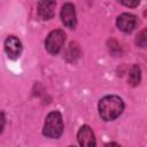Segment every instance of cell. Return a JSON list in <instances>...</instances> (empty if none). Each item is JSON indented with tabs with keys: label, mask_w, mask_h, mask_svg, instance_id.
<instances>
[{
	"label": "cell",
	"mask_w": 147,
	"mask_h": 147,
	"mask_svg": "<svg viewBox=\"0 0 147 147\" xmlns=\"http://www.w3.org/2000/svg\"><path fill=\"white\" fill-rule=\"evenodd\" d=\"M127 79H129V83H130L132 86H137V85L140 83V79H141V70H140L139 65L134 64V65L131 68Z\"/></svg>",
	"instance_id": "cell-9"
},
{
	"label": "cell",
	"mask_w": 147,
	"mask_h": 147,
	"mask_svg": "<svg viewBox=\"0 0 147 147\" xmlns=\"http://www.w3.org/2000/svg\"><path fill=\"white\" fill-rule=\"evenodd\" d=\"M64 41H65V33H64V31H62V30H54V31H52L47 36V38L45 40V47H46V49L51 54L55 55V54H57L62 49V47L64 45Z\"/></svg>",
	"instance_id": "cell-3"
},
{
	"label": "cell",
	"mask_w": 147,
	"mask_h": 147,
	"mask_svg": "<svg viewBox=\"0 0 147 147\" xmlns=\"http://www.w3.org/2000/svg\"><path fill=\"white\" fill-rule=\"evenodd\" d=\"M69 147H75V146H69Z\"/></svg>",
	"instance_id": "cell-14"
},
{
	"label": "cell",
	"mask_w": 147,
	"mask_h": 147,
	"mask_svg": "<svg viewBox=\"0 0 147 147\" xmlns=\"http://www.w3.org/2000/svg\"><path fill=\"white\" fill-rule=\"evenodd\" d=\"M63 132V119L59 111H52L47 115L44 124L42 133L52 139L59 138Z\"/></svg>",
	"instance_id": "cell-2"
},
{
	"label": "cell",
	"mask_w": 147,
	"mask_h": 147,
	"mask_svg": "<svg viewBox=\"0 0 147 147\" xmlns=\"http://www.w3.org/2000/svg\"><path fill=\"white\" fill-rule=\"evenodd\" d=\"M105 147H122V146H119V145L116 144V142H109V144H107Z\"/></svg>",
	"instance_id": "cell-13"
},
{
	"label": "cell",
	"mask_w": 147,
	"mask_h": 147,
	"mask_svg": "<svg viewBox=\"0 0 147 147\" xmlns=\"http://www.w3.org/2000/svg\"><path fill=\"white\" fill-rule=\"evenodd\" d=\"M5 122H6L5 115H3V113H2V111H0V133H1V132H2V130H3Z\"/></svg>",
	"instance_id": "cell-11"
},
{
	"label": "cell",
	"mask_w": 147,
	"mask_h": 147,
	"mask_svg": "<svg viewBox=\"0 0 147 147\" xmlns=\"http://www.w3.org/2000/svg\"><path fill=\"white\" fill-rule=\"evenodd\" d=\"M137 44L140 47H145L146 46V30H144V31L140 32V34L137 38Z\"/></svg>",
	"instance_id": "cell-10"
},
{
	"label": "cell",
	"mask_w": 147,
	"mask_h": 147,
	"mask_svg": "<svg viewBox=\"0 0 147 147\" xmlns=\"http://www.w3.org/2000/svg\"><path fill=\"white\" fill-rule=\"evenodd\" d=\"M124 110V102L117 95H107L99 102V114L105 121L117 118Z\"/></svg>",
	"instance_id": "cell-1"
},
{
	"label": "cell",
	"mask_w": 147,
	"mask_h": 147,
	"mask_svg": "<svg viewBox=\"0 0 147 147\" xmlns=\"http://www.w3.org/2000/svg\"><path fill=\"white\" fill-rule=\"evenodd\" d=\"M122 5L124 6H127V7H137L139 5V1H134V2H122Z\"/></svg>",
	"instance_id": "cell-12"
},
{
	"label": "cell",
	"mask_w": 147,
	"mask_h": 147,
	"mask_svg": "<svg viewBox=\"0 0 147 147\" xmlns=\"http://www.w3.org/2000/svg\"><path fill=\"white\" fill-rule=\"evenodd\" d=\"M5 51L10 59H18L22 53V44L20 39L15 36H9L5 41Z\"/></svg>",
	"instance_id": "cell-6"
},
{
	"label": "cell",
	"mask_w": 147,
	"mask_h": 147,
	"mask_svg": "<svg viewBox=\"0 0 147 147\" xmlns=\"http://www.w3.org/2000/svg\"><path fill=\"white\" fill-rule=\"evenodd\" d=\"M61 20L62 23L69 28V29H74L77 24V18H76V10H75V6L70 2H67L63 5L62 9H61Z\"/></svg>",
	"instance_id": "cell-4"
},
{
	"label": "cell",
	"mask_w": 147,
	"mask_h": 147,
	"mask_svg": "<svg viewBox=\"0 0 147 147\" xmlns=\"http://www.w3.org/2000/svg\"><path fill=\"white\" fill-rule=\"evenodd\" d=\"M77 139L80 147H95V137L88 125H83L79 129L77 133Z\"/></svg>",
	"instance_id": "cell-7"
},
{
	"label": "cell",
	"mask_w": 147,
	"mask_h": 147,
	"mask_svg": "<svg viewBox=\"0 0 147 147\" xmlns=\"http://www.w3.org/2000/svg\"><path fill=\"white\" fill-rule=\"evenodd\" d=\"M55 1H41L38 3V14L42 20H49L55 14Z\"/></svg>",
	"instance_id": "cell-8"
},
{
	"label": "cell",
	"mask_w": 147,
	"mask_h": 147,
	"mask_svg": "<svg viewBox=\"0 0 147 147\" xmlns=\"http://www.w3.org/2000/svg\"><path fill=\"white\" fill-rule=\"evenodd\" d=\"M137 23H138V20L134 15L132 14H129V13H123L121 14L118 17H117V21H116V24H117V28L123 31V32H131L134 30V28L137 26Z\"/></svg>",
	"instance_id": "cell-5"
}]
</instances>
